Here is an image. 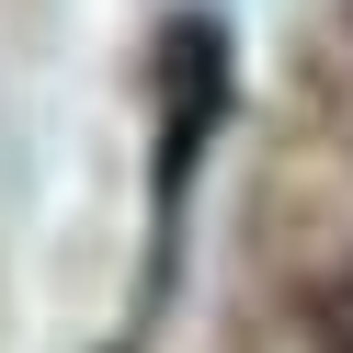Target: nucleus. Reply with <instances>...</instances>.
Segmentation results:
<instances>
[{
  "label": "nucleus",
  "instance_id": "1",
  "mask_svg": "<svg viewBox=\"0 0 353 353\" xmlns=\"http://www.w3.org/2000/svg\"><path fill=\"white\" fill-rule=\"evenodd\" d=\"M307 330H319V353H353V262L307 296Z\"/></svg>",
  "mask_w": 353,
  "mask_h": 353
}]
</instances>
